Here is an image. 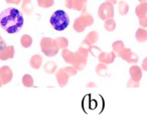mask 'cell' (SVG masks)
<instances>
[{
	"label": "cell",
	"mask_w": 147,
	"mask_h": 117,
	"mask_svg": "<svg viewBox=\"0 0 147 117\" xmlns=\"http://www.w3.org/2000/svg\"><path fill=\"white\" fill-rule=\"evenodd\" d=\"M129 73H130L131 79L136 82H139L142 78V68H140L137 65H132L129 69Z\"/></svg>",
	"instance_id": "8fae6325"
},
{
	"label": "cell",
	"mask_w": 147,
	"mask_h": 117,
	"mask_svg": "<svg viewBox=\"0 0 147 117\" xmlns=\"http://www.w3.org/2000/svg\"><path fill=\"white\" fill-rule=\"evenodd\" d=\"M1 39H2V38H1V36H0V40H1Z\"/></svg>",
	"instance_id": "60d3db41"
},
{
	"label": "cell",
	"mask_w": 147,
	"mask_h": 117,
	"mask_svg": "<svg viewBox=\"0 0 147 117\" xmlns=\"http://www.w3.org/2000/svg\"><path fill=\"white\" fill-rule=\"evenodd\" d=\"M2 85H3V83H2V81H1V80H0V87H1V86H2Z\"/></svg>",
	"instance_id": "ab89813d"
},
{
	"label": "cell",
	"mask_w": 147,
	"mask_h": 117,
	"mask_svg": "<svg viewBox=\"0 0 147 117\" xmlns=\"http://www.w3.org/2000/svg\"><path fill=\"white\" fill-rule=\"evenodd\" d=\"M57 68V65L55 64L53 61H49L45 64V71L47 73V74H53V73L55 72Z\"/></svg>",
	"instance_id": "7402d4cb"
},
{
	"label": "cell",
	"mask_w": 147,
	"mask_h": 117,
	"mask_svg": "<svg viewBox=\"0 0 147 117\" xmlns=\"http://www.w3.org/2000/svg\"><path fill=\"white\" fill-rule=\"evenodd\" d=\"M86 25H85L84 21L82 20V18L81 17H79V18H77L76 20H75V22H74V29L77 31V32H83V31L86 29Z\"/></svg>",
	"instance_id": "d6986e66"
},
{
	"label": "cell",
	"mask_w": 147,
	"mask_h": 117,
	"mask_svg": "<svg viewBox=\"0 0 147 117\" xmlns=\"http://www.w3.org/2000/svg\"><path fill=\"white\" fill-rule=\"evenodd\" d=\"M24 23V19L18 9L8 7L0 14V25L9 34L18 32Z\"/></svg>",
	"instance_id": "6da1fadb"
},
{
	"label": "cell",
	"mask_w": 147,
	"mask_h": 117,
	"mask_svg": "<svg viewBox=\"0 0 147 117\" xmlns=\"http://www.w3.org/2000/svg\"><path fill=\"white\" fill-rule=\"evenodd\" d=\"M139 2L140 3H142V2H146V0H138Z\"/></svg>",
	"instance_id": "f35d334b"
},
{
	"label": "cell",
	"mask_w": 147,
	"mask_h": 117,
	"mask_svg": "<svg viewBox=\"0 0 147 117\" xmlns=\"http://www.w3.org/2000/svg\"><path fill=\"white\" fill-rule=\"evenodd\" d=\"M135 37H136V40L138 42H146L147 41V31L145 30V28H139L138 30L135 33Z\"/></svg>",
	"instance_id": "2e32d148"
},
{
	"label": "cell",
	"mask_w": 147,
	"mask_h": 117,
	"mask_svg": "<svg viewBox=\"0 0 147 117\" xmlns=\"http://www.w3.org/2000/svg\"><path fill=\"white\" fill-rule=\"evenodd\" d=\"M55 78L57 80L59 87H65L67 85V81H69V75L67 73V71L65 70V68H61L59 69L57 73H55Z\"/></svg>",
	"instance_id": "9c48e42d"
},
{
	"label": "cell",
	"mask_w": 147,
	"mask_h": 117,
	"mask_svg": "<svg viewBox=\"0 0 147 117\" xmlns=\"http://www.w3.org/2000/svg\"><path fill=\"white\" fill-rule=\"evenodd\" d=\"M120 57L122 59H124L125 61H127L129 64H136L139 60L136 53L132 52L131 49H129V48H125L124 50L122 51V53L120 54Z\"/></svg>",
	"instance_id": "52a82bcc"
},
{
	"label": "cell",
	"mask_w": 147,
	"mask_h": 117,
	"mask_svg": "<svg viewBox=\"0 0 147 117\" xmlns=\"http://www.w3.org/2000/svg\"><path fill=\"white\" fill-rule=\"evenodd\" d=\"M80 17L82 18V20L84 21L85 25H86L87 27L92 26L93 23H94V19H93V16L91 14H89V13H87L86 11H84Z\"/></svg>",
	"instance_id": "ffe728a7"
},
{
	"label": "cell",
	"mask_w": 147,
	"mask_h": 117,
	"mask_svg": "<svg viewBox=\"0 0 147 117\" xmlns=\"http://www.w3.org/2000/svg\"><path fill=\"white\" fill-rule=\"evenodd\" d=\"M88 50H89V52H90L91 54H92L93 56H95V57H98L99 55H100V53L102 52L99 47H96V46H94V45H91V46L89 47Z\"/></svg>",
	"instance_id": "f546056e"
},
{
	"label": "cell",
	"mask_w": 147,
	"mask_h": 117,
	"mask_svg": "<svg viewBox=\"0 0 147 117\" xmlns=\"http://www.w3.org/2000/svg\"><path fill=\"white\" fill-rule=\"evenodd\" d=\"M13 76L12 70L8 66H2L0 68V80L3 84H7L11 81Z\"/></svg>",
	"instance_id": "ba28073f"
},
{
	"label": "cell",
	"mask_w": 147,
	"mask_h": 117,
	"mask_svg": "<svg viewBox=\"0 0 147 117\" xmlns=\"http://www.w3.org/2000/svg\"><path fill=\"white\" fill-rule=\"evenodd\" d=\"M87 2H88V0H74L73 9L84 12L87 9Z\"/></svg>",
	"instance_id": "4fadbf2b"
},
{
	"label": "cell",
	"mask_w": 147,
	"mask_h": 117,
	"mask_svg": "<svg viewBox=\"0 0 147 117\" xmlns=\"http://www.w3.org/2000/svg\"><path fill=\"white\" fill-rule=\"evenodd\" d=\"M37 4L41 8H49V7L53 6L55 3V0H36Z\"/></svg>",
	"instance_id": "4316f807"
},
{
	"label": "cell",
	"mask_w": 147,
	"mask_h": 117,
	"mask_svg": "<svg viewBox=\"0 0 147 117\" xmlns=\"http://www.w3.org/2000/svg\"><path fill=\"white\" fill-rule=\"evenodd\" d=\"M22 84L25 87H32L33 86V78L28 74L23 75L22 77Z\"/></svg>",
	"instance_id": "83f0119b"
},
{
	"label": "cell",
	"mask_w": 147,
	"mask_h": 117,
	"mask_svg": "<svg viewBox=\"0 0 147 117\" xmlns=\"http://www.w3.org/2000/svg\"><path fill=\"white\" fill-rule=\"evenodd\" d=\"M98 15L102 20H107L114 17V7L110 2H104L100 5L98 10Z\"/></svg>",
	"instance_id": "5b68a950"
},
{
	"label": "cell",
	"mask_w": 147,
	"mask_h": 117,
	"mask_svg": "<svg viewBox=\"0 0 147 117\" xmlns=\"http://www.w3.org/2000/svg\"><path fill=\"white\" fill-rule=\"evenodd\" d=\"M99 61L102 63H105V64H111V63L114 62L115 58H116V53L113 51V52H101L100 55L98 56Z\"/></svg>",
	"instance_id": "30bf717a"
},
{
	"label": "cell",
	"mask_w": 147,
	"mask_h": 117,
	"mask_svg": "<svg viewBox=\"0 0 147 117\" xmlns=\"http://www.w3.org/2000/svg\"><path fill=\"white\" fill-rule=\"evenodd\" d=\"M135 14L138 16V18L140 17H144L147 15V3L142 2L136 7L135 9Z\"/></svg>",
	"instance_id": "5bb4252c"
},
{
	"label": "cell",
	"mask_w": 147,
	"mask_h": 117,
	"mask_svg": "<svg viewBox=\"0 0 147 117\" xmlns=\"http://www.w3.org/2000/svg\"><path fill=\"white\" fill-rule=\"evenodd\" d=\"M141 68H142V70L147 71V57H145L144 60L142 61V65H141Z\"/></svg>",
	"instance_id": "e575fe53"
},
{
	"label": "cell",
	"mask_w": 147,
	"mask_h": 117,
	"mask_svg": "<svg viewBox=\"0 0 147 117\" xmlns=\"http://www.w3.org/2000/svg\"><path fill=\"white\" fill-rule=\"evenodd\" d=\"M51 25L57 31H63L69 24V17L63 10H57L49 19Z\"/></svg>",
	"instance_id": "7a4b0ae2"
},
{
	"label": "cell",
	"mask_w": 147,
	"mask_h": 117,
	"mask_svg": "<svg viewBox=\"0 0 147 117\" xmlns=\"http://www.w3.org/2000/svg\"><path fill=\"white\" fill-rule=\"evenodd\" d=\"M20 44L22 45L24 48H28V47H30L31 44H32V38H31L29 35L24 34L20 38Z\"/></svg>",
	"instance_id": "cb8c5ba5"
},
{
	"label": "cell",
	"mask_w": 147,
	"mask_h": 117,
	"mask_svg": "<svg viewBox=\"0 0 147 117\" xmlns=\"http://www.w3.org/2000/svg\"><path fill=\"white\" fill-rule=\"evenodd\" d=\"M7 3H11V4H15V5H17V4H19L20 3V1L21 0H5Z\"/></svg>",
	"instance_id": "d590c367"
},
{
	"label": "cell",
	"mask_w": 147,
	"mask_h": 117,
	"mask_svg": "<svg viewBox=\"0 0 147 117\" xmlns=\"http://www.w3.org/2000/svg\"><path fill=\"white\" fill-rule=\"evenodd\" d=\"M107 71H108V68H107V64L105 63L100 62L96 67V73L99 75V76H105L107 74Z\"/></svg>",
	"instance_id": "603a6c76"
},
{
	"label": "cell",
	"mask_w": 147,
	"mask_h": 117,
	"mask_svg": "<svg viewBox=\"0 0 147 117\" xmlns=\"http://www.w3.org/2000/svg\"><path fill=\"white\" fill-rule=\"evenodd\" d=\"M105 29L107 31H114L115 28H116V22L113 18H110V19H107L105 20Z\"/></svg>",
	"instance_id": "d4e9b609"
},
{
	"label": "cell",
	"mask_w": 147,
	"mask_h": 117,
	"mask_svg": "<svg viewBox=\"0 0 147 117\" xmlns=\"http://www.w3.org/2000/svg\"><path fill=\"white\" fill-rule=\"evenodd\" d=\"M129 11V5L124 1H120L119 2V13L120 15H126Z\"/></svg>",
	"instance_id": "f1b7e54d"
},
{
	"label": "cell",
	"mask_w": 147,
	"mask_h": 117,
	"mask_svg": "<svg viewBox=\"0 0 147 117\" xmlns=\"http://www.w3.org/2000/svg\"><path fill=\"white\" fill-rule=\"evenodd\" d=\"M86 40L88 41L91 45L95 44V43L99 40V33L97 32V31H91L86 36Z\"/></svg>",
	"instance_id": "44dd1931"
},
{
	"label": "cell",
	"mask_w": 147,
	"mask_h": 117,
	"mask_svg": "<svg viewBox=\"0 0 147 117\" xmlns=\"http://www.w3.org/2000/svg\"><path fill=\"white\" fill-rule=\"evenodd\" d=\"M139 25H140L142 28H146L147 27V15L144 17H140V18H139Z\"/></svg>",
	"instance_id": "d6a6232c"
},
{
	"label": "cell",
	"mask_w": 147,
	"mask_h": 117,
	"mask_svg": "<svg viewBox=\"0 0 147 117\" xmlns=\"http://www.w3.org/2000/svg\"><path fill=\"white\" fill-rule=\"evenodd\" d=\"M41 51L47 57H53L59 53V47L57 43V40L49 37H43L40 41Z\"/></svg>",
	"instance_id": "3957f363"
},
{
	"label": "cell",
	"mask_w": 147,
	"mask_h": 117,
	"mask_svg": "<svg viewBox=\"0 0 147 117\" xmlns=\"http://www.w3.org/2000/svg\"><path fill=\"white\" fill-rule=\"evenodd\" d=\"M55 40H57V45H59V49L63 50V49H67V48L69 41H67V38H65V37H59V38H57Z\"/></svg>",
	"instance_id": "484cf974"
},
{
	"label": "cell",
	"mask_w": 147,
	"mask_h": 117,
	"mask_svg": "<svg viewBox=\"0 0 147 117\" xmlns=\"http://www.w3.org/2000/svg\"><path fill=\"white\" fill-rule=\"evenodd\" d=\"M21 9L26 15H30L33 12V5L30 0H23V3L21 4Z\"/></svg>",
	"instance_id": "9a60e30c"
},
{
	"label": "cell",
	"mask_w": 147,
	"mask_h": 117,
	"mask_svg": "<svg viewBox=\"0 0 147 117\" xmlns=\"http://www.w3.org/2000/svg\"><path fill=\"white\" fill-rule=\"evenodd\" d=\"M87 87H88V88H90V87H94V88H96L97 84H95V83H93V82H90V83L87 84Z\"/></svg>",
	"instance_id": "8d00e7d4"
},
{
	"label": "cell",
	"mask_w": 147,
	"mask_h": 117,
	"mask_svg": "<svg viewBox=\"0 0 147 117\" xmlns=\"http://www.w3.org/2000/svg\"><path fill=\"white\" fill-rule=\"evenodd\" d=\"M89 50L88 48L84 46H81L79 50L75 53V58H74V67L77 70H83L86 67L87 59H88Z\"/></svg>",
	"instance_id": "277c9868"
},
{
	"label": "cell",
	"mask_w": 147,
	"mask_h": 117,
	"mask_svg": "<svg viewBox=\"0 0 147 117\" xmlns=\"http://www.w3.org/2000/svg\"><path fill=\"white\" fill-rule=\"evenodd\" d=\"M112 48H113V51L116 53V55L120 56V54L122 53V51L125 49V46H124V43L123 41L121 40H118V41H115L112 45Z\"/></svg>",
	"instance_id": "ac0fdd59"
},
{
	"label": "cell",
	"mask_w": 147,
	"mask_h": 117,
	"mask_svg": "<svg viewBox=\"0 0 147 117\" xmlns=\"http://www.w3.org/2000/svg\"><path fill=\"white\" fill-rule=\"evenodd\" d=\"M61 56H63V60H65V62L73 65L74 58H75V53L71 52L69 49H63V52H61Z\"/></svg>",
	"instance_id": "e0dca14e"
},
{
	"label": "cell",
	"mask_w": 147,
	"mask_h": 117,
	"mask_svg": "<svg viewBox=\"0 0 147 117\" xmlns=\"http://www.w3.org/2000/svg\"><path fill=\"white\" fill-rule=\"evenodd\" d=\"M65 70L67 71V73L69 75V76H75L77 74V69L73 66H67L65 68Z\"/></svg>",
	"instance_id": "4dcf8cb0"
},
{
	"label": "cell",
	"mask_w": 147,
	"mask_h": 117,
	"mask_svg": "<svg viewBox=\"0 0 147 117\" xmlns=\"http://www.w3.org/2000/svg\"><path fill=\"white\" fill-rule=\"evenodd\" d=\"M65 7H67V8L73 9V6H74V0H65Z\"/></svg>",
	"instance_id": "836d02e7"
},
{
	"label": "cell",
	"mask_w": 147,
	"mask_h": 117,
	"mask_svg": "<svg viewBox=\"0 0 147 117\" xmlns=\"http://www.w3.org/2000/svg\"><path fill=\"white\" fill-rule=\"evenodd\" d=\"M106 1H107V2H110V3H112L113 5H114V4H116V3H117V0H106Z\"/></svg>",
	"instance_id": "74e56055"
},
{
	"label": "cell",
	"mask_w": 147,
	"mask_h": 117,
	"mask_svg": "<svg viewBox=\"0 0 147 117\" xmlns=\"http://www.w3.org/2000/svg\"><path fill=\"white\" fill-rule=\"evenodd\" d=\"M29 65L33 69H39L41 65H42V57L39 54L33 55L30 58V60H29Z\"/></svg>",
	"instance_id": "7c38bea8"
},
{
	"label": "cell",
	"mask_w": 147,
	"mask_h": 117,
	"mask_svg": "<svg viewBox=\"0 0 147 117\" xmlns=\"http://www.w3.org/2000/svg\"><path fill=\"white\" fill-rule=\"evenodd\" d=\"M139 86H140L139 82H136V81L132 80V79H129L128 82H127V87L128 88H137Z\"/></svg>",
	"instance_id": "1f68e13d"
},
{
	"label": "cell",
	"mask_w": 147,
	"mask_h": 117,
	"mask_svg": "<svg viewBox=\"0 0 147 117\" xmlns=\"http://www.w3.org/2000/svg\"><path fill=\"white\" fill-rule=\"evenodd\" d=\"M14 53H15V49L12 45L7 46L3 39L0 40V60L5 61V60H8V59L13 58Z\"/></svg>",
	"instance_id": "8992f818"
}]
</instances>
